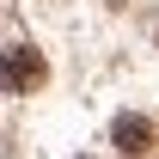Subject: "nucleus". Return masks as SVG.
Wrapping results in <instances>:
<instances>
[{
  "label": "nucleus",
  "mask_w": 159,
  "mask_h": 159,
  "mask_svg": "<svg viewBox=\"0 0 159 159\" xmlns=\"http://www.w3.org/2000/svg\"><path fill=\"white\" fill-rule=\"evenodd\" d=\"M43 80H49V67H43V55L37 49H0V86L6 92H37Z\"/></svg>",
  "instance_id": "1"
},
{
  "label": "nucleus",
  "mask_w": 159,
  "mask_h": 159,
  "mask_svg": "<svg viewBox=\"0 0 159 159\" xmlns=\"http://www.w3.org/2000/svg\"><path fill=\"white\" fill-rule=\"evenodd\" d=\"M110 141H116L129 159H141L147 147H153V122L147 116H116V129H110Z\"/></svg>",
  "instance_id": "2"
}]
</instances>
